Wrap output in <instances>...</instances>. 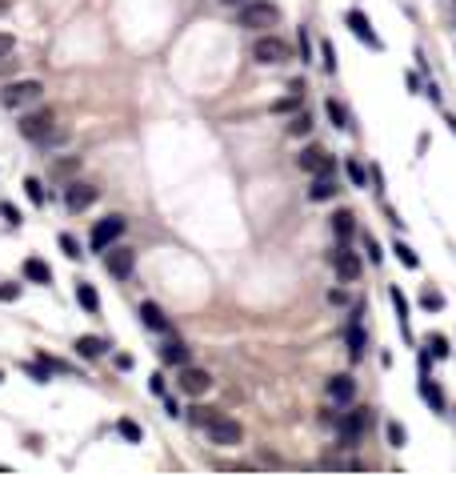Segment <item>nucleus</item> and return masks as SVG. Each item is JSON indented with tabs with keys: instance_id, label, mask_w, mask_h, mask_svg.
Returning a JSON list of instances; mask_svg holds the SVG:
<instances>
[{
	"instance_id": "obj_1",
	"label": "nucleus",
	"mask_w": 456,
	"mask_h": 477,
	"mask_svg": "<svg viewBox=\"0 0 456 477\" xmlns=\"http://www.w3.org/2000/svg\"><path fill=\"white\" fill-rule=\"evenodd\" d=\"M192 417H196V425L208 433L212 445H240V441H244L240 421L228 417V413H205V409H192Z\"/></svg>"
},
{
	"instance_id": "obj_2",
	"label": "nucleus",
	"mask_w": 456,
	"mask_h": 477,
	"mask_svg": "<svg viewBox=\"0 0 456 477\" xmlns=\"http://www.w3.org/2000/svg\"><path fill=\"white\" fill-rule=\"evenodd\" d=\"M41 96H45L41 80H12V85H4L0 100H4V109H32Z\"/></svg>"
},
{
	"instance_id": "obj_3",
	"label": "nucleus",
	"mask_w": 456,
	"mask_h": 477,
	"mask_svg": "<svg viewBox=\"0 0 456 477\" xmlns=\"http://www.w3.org/2000/svg\"><path fill=\"white\" fill-rule=\"evenodd\" d=\"M240 24L244 28H276L280 24V8L269 4V0H249V4H240Z\"/></svg>"
},
{
	"instance_id": "obj_4",
	"label": "nucleus",
	"mask_w": 456,
	"mask_h": 477,
	"mask_svg": "<svg viewBox=\"0 0 456 477\" xmlns=\"http://www.w3.org/2000/svg\"><path fill=\"white\" fill-rule=\"evenodd\" d=\"M252 56H256V65H284L293 56V48H288V41H280L276 32H264V36H256Z\"/></svg>"
},
{
	"instance_id": "obj_5",
	"label": "nucleus",
	"mask_w": 456,
	"mask_h": 477,
	"mask_svg": "<svg viewBox=\"0 0 456 477\" xmlns=\"http://www.w3.org/2000/svg\"><path fill=\"white\" fill-rule=\"evenodd\" d=\"M120 233H124V217H104V221H96L92 225V237H89V245L96 249V253H104L109 245H116L120 241Z\"/></svg>"
},
{
	"instance_id": "obj_6",
	"label": "nucleus",
	"mask_w": 456,
	"mask_h": 477,
	"mask_svg": "<svg viewBox=\"0 0 456 477\" xmlns=\"http://www.w3.org/2000/svg\"><path fill=\"white\" fill-rule=\"evenodd\" d=\"M368 425H372V409H368V406L344 413V417H341V441H344V445H356V441L365 437Z\"/></svg>"
},
{
	"instance_id": "obj_7",
	"label": "nucleus",
	"mask_w": 456,
	"mask_h": 477,
	"mask_svg": "<svg viewBox=\"0 0 456 477\" xmlns=\"http://www.w3.org/2000/svg\"><path fill=\"white\" fill-rule=\"evenodd\" d=\"M133 265H137V253H133L128 245H109V249H104V269L113 273L116 281L133 277Z\"/></svg>"
},
{
	"instance_id": "obj_8",
	"label": "nucleus",
	"mask_w": 456,
	"mask_h": 477,
	"mask_svg": "<svg viewBox=\"0 0 456 477\" xmlns=\"http://www.w3.org/2000/svg\"><path fill=\"white\" fill-rule=\"evenodd\" d=\"M52 109H32V113H24L21 117V137H28V141H45L48 133H52Z\"/></svg>"
},
{
	"instance_id": "obj_9",
	"label": "nucleus",
	"mask_w": 456,
	"mask_h": 477,
	"mask_svg": "<svg viewBox=\"0 0 456 477\" xmlns=\"http://www.w3.org/2000/svg\"><path fill=\"white\" fill-rule=\"evenodd\" d=\"M176 385H181V393H188V397H201V393H208V385H212V377H208L205 369H192V365H181V373H176Z\"/></svg>"
},
{
	"instance_id": "obj_10",
	"label": "nucleus",
	"mask_w": 456,
	"mask_h": 477,
	"mask_svg": "<svg viewBox=\"0 0 456 477\" xmlns=\"http://www.w3.org/2000/svg\"><path fill=\"white\" fill-rule=\"evenodd\" d=\"M332 269H337L341 281H356V277H361V257H356L348 245H337V249H332Z\"/></svg>"
},
{
	"instance_id": "obj_11",
	"label": "nucleus",
	"mask_w": 456,
	"mask_h": 477,
	"mask_svg": "<svg viewBox=\"0 0 456 477\" xmlns=\"http://www.w3.org/2000/svg\"><path fill=\"white\" fill-rule=\"evenodd\" d=\"M96 197H100V192L92 189V185H80V181H72L69 189H65V205H69L72 213H84V209H92V205H96Z\"/></svg>"
},
{
	"instance_id": "obj_12",
	"label": "nucleus",
	"mask_w": 456,
	"mask_h": 477,
	"mask_svg": "<svg viewBox=\"0 0 456 477\" xmlns=\"http://www.w3.org/2000/svg\"><path fill=\"white\" fill-rule=\"evenodd\" d=\"M344 21H348V28L356 32V41H365L368 48H385V41H380V36L372 32V21H368V16L361 12V8H352V12H348Z\"/></svg>"
},
{
	"instance_id": "obj_13",
	"label": "nucleus",
	"mask_w": 456,
	"mask_h": 477,
	"mask_svg": "<svg viewBox=\"0 0 456 477\" xmlns=\"http://www.w3.org/2000/svg\"><path fill=\"white\" fill-rule=\"evenodd\" d=\"M297 165L304 168V173H312V177H317V173H332V168H337V165H332V157H328L324 148H317V144L300 153V157H297Z\"/></svg>"
},
{
	"instance_id": "obj_14",
	"label": "nucleus",
	"mask_w": 456,
	"mask_h": 477,
	"mask_svg": "<svg viewBox=\"0 0 456 477\" xmlns=\"http://www.w3.org/2000/svg\"><path fill=\"white\" fill-rule=\"evenodd\" d=\"M356 397V381L348 377V373H337L332 381H328V401H337V406H348Z\"/></svg>"
},
{
	"instance_id": "obj_15",
	"label": "nucleus",
	"mask_w": 456,
	"mask_h": 477,
	"mask_svg": "<svg viewBox=\"0 0 456 477\" xmlns=\"http://www.w3.org/2000/svg\"><path fill=\"white\" fill-rule=\"evenodd\" d=\"M337 173H317L312 177V189H308V201H332L337 197Z\"/></svg>"
},
{
	"instance_id": "obj_16",
	"label": "nucleus",
	"mask_w": 456,
	"mask_h": 477,
	"mask_svg": "<svg viewBox=\"0 0 456 477\" xmlns=\"http://www.w3.org/2000/svg\"><path fill=\"white\" fill-rule=\"evenodd\" d=\"M140 321H144V329H152V333H164V329H168V317H164V309H160L157 301H144V305H140Z\"/></svg>"
},
{
	"instance_id": "obj_17",
	"label": "nucleus",
	"mask_w": 456,
	"mask_h": 477,
	"mask_svg": "<svg viewBox=\"0 0 456 477\" xmlns=\"http://www.w3.org/2000/svg\"><path fill=\"white\" fill-rule=\"evenodd\" d=\"M365 349H368V341H365V329H361V317H352L348 321V353H352V361L365 357Z\"/></svg>"
},
{
	"instance_id": "obj_18",
	"label": "nucleus",
	"mask_w": 456,
	"mask_h": 477,
	"mask_svg": "<svg viewBox=\"0 0 456 477\" xmlns=\"http://www.w3.org/2000/svg\"><path fill=\"white\" fill-rule=\"evenodd\" d=\"M160 361H164V365H176V369L188 365V345H184V341H168V345H160Z\"/></svg>"
},
{
	"instance_id": "obj_19",
	"label": "nucleus",
	"mask_w": 456,
	"mask_h": 477,
	"mask_svg": "<svg viewBox=\"0 0 456 477\" xmlns=\"http://www.w3.org/2000/svg\"><path fill=\"white\" fill-rule=\"evenodd\" d=\"M24 277L36 281V285H52V269H48L41 257H28V261H24Z\"/></svg>"
},
{
	"instance_id": "obj_20",
	"label": "nucleus",
	"mask_w": 456,
	"mask_h": 477,
	"mask_svg": "<svg viewBox=\"0 0 456 477\" xmlns=\"http://www.w3.org/2000/svg\"><path fill=\"white\" fill-rule=\"evenodd\" d=\"M104 349H109V341H104V337H92V333L76 337V353H80V357H100Z\"/></svg>"
},
{
	"instance_id": "obj_21",
	"label": "nucleus",
	"mask_w": 456,
	"mask_h": 477,
	"mask_svg": "<svg viewBox=\"0 0 456 477\" xmlns=\"http://www.w3.org/2000/svg\"><path fill=\"white\" fill-rule=\"evenodd\" d=\"M76 301H80V305H84L89 313L100 309V297H96V289H92L89 281H80V285H76Z\"/></svg>"
},
{
	"instance_id": "obj_22",
	"label": "nucleus",
	"mask_w": 456,
	"mask_h": 477,
	"mask_svg": "<svg viewBox=\"0 0 456 477\" xmlns=\"http://www.w3.org/2000/svg\"><path fill=\"white\" fill-rule=\"evenodd\" d=\"M352 221H356L352 213H337V217H332V233H337L341 241H348V237H352V229H356Z\"/></svg>"
},
{
	"instance_id": "obj_23",
	"label": "nucleus",
	"mask_w": 456,
	"mask_h": 477,
	"mask_svg": "<svg viewBox=\"0 0 456 477\" xmlns=\"http://www.w3.org/2000/svg\"><path fill=\"white\" fill-rule=\"evenodd\" d=\"M76 168H80V157H65V161H56V165H52V177H56V181H69Z\"/></svg>"
},
{
	"instance_id": "obj_24",
	"label": "nucleus",
	"mask_w": 456,
	"mask_h": 477,
	"mask_svg": "<svg viewBox=\"0 0 456 477\" xmlns=\"http://www.w3.org/2000/svg\"><path fill=\"white\" fill-rule=\"evenodd\" d=\"M420 397H424V401H429V406H433L436 413L444 409V393H440V389H436L433 381H420Z\"/></svg>"
},
{
	"instance_id": "obj_25",
	"label": "nucleus",
	"mask_w": 456,
	"mask_h": 477,
	"mask_svg": "<svg viewBox=\"0 0 456 477\" xmlns=\"http://www.w3.org/2000/svg\"><path fill=\"white\" fill-rule=\"evenodd\" d=\"M324 109H328V120H332L337 129H352V124H348V113H344V104H337V100H328Z\"/></svg>"
},
{
	"instance_id": "obj_26",
	"label": "nucleus",
	"mask_w": 456,
	"mask_h": 477,
	"mask_svg": "<svg viewBox=\"0 0 456 477\" xmlns=\"http://www.w3.org/2000/svg\"><path fill=\"white\" fill-rule=\"evenodd\" d=\"M392 305H396V313H400V329L409 333V301H404V293H400V289H392Z\"/></svg>"
},
{
	"instance_id": "obj_27",
	"label": "nucleus",
	"mask_w": 456,
	"mask_h": 477,
	"mask_svg": "<svg viewBox=\"0 0 456 477\" xmlns=\"http://www.w3.org/2000/svg\"><path fill=\"white\" fill-rule=\"evenodd\" d=\"M392 253H396V257H400V261L409 265V269H416V265H420V257H416V253H412L409 245H404V241H396V245H392Z\"/></svg>"
},
{
	"instance_id": "obj_28",
	"label": "nucleus",
	"mask_w": 456,
	"mask_h": 477,
	"mask_svg": "<svg viewBox=\"0 0 456 477\" xmlns=\"http://www.w3.org/2000/svg\"><path fill=\"white\" fill-rule=\"evenodd\" d=\"M116 430H120V437H128V441H140V437H144L140 425H137V421H128V417H120V421H116Z\"/></svg>"
},
{
	"instance_id": "obj_29",
	"label": "nucleus",
	"mask_w": 456,
	"mask_h": 477,
	"mask_svg": "<svg viewBox=\"0 0 456 477\" xmlns=\"http://www.w3.org/2000/svg\"><path fill=\"white\" fill-rule=\"evenodd\" d=\"M24 189H28V201H32V205H45V185H41L36 177H28V181H24Z\"/></svg>"
},
{
	"instance_id": "obj_30",
	"label": "nucleus",
	"mask_w": 456,
	"mask_h": 477,
	"mask_svg": "<svg viewBox=\"0 0 456 477\" xmlns=\"http://www.w3.org/2000/svg\"><path fill=\"white\" fill-rule=\"evenodd\" d=\"M420 305H424L429 313H433V309H444V297H440L436 289H424V293H420Z\"/></svg>"
},
{
	"instance_id": "obj_31",
	"label": "nucleus",
	"mask_w": 456,
	"mask_h": 477,
	"mask_svg": "<svg viewBox=\"0 0 456 477\" xmlns=\"http://www.w3.org/2000/svg\"><path fill=\"white\" fill-rule=\"evenodd\" d=\"M308 129H312V120H308V113H297V117H293V124H288V133H293V137H304Z\"/></svg>"
},
{
	"instance_id": "obj_32",
	"label": "nucleus",
	"mask_w": 456,
	"mask_h": 477,
	"mask_svg": "<svg viewBox=\"0 0 456 477\" xmlns=\"http://www.w3.org/2000/svg\"><path fill=\"white\" fill-rule=\"evenodd\" d=\"M348 177H352V185H361V189L368 185V173H365V165H361V161H348Z\"/></svg>"
},
{
	"instance_id": "obj_33",
	"label": "nucleus",
	"mask_w": 456,
	"mask_h": 477,
	"mask_svg": "<svg viewBox=\"0 0 456 477\" xmlns=\"http://www.w3.org/2000/svg\"><path fill=\"white\" fill-rule=\"evenodd\" d=\"M429 353H433V357H448V341H444L440 333H433L429 337Z\"/></svg>"
},
{
	"instance_id": "obj_34",
	"label": "nucleus",
	"mask_w": 456,
	"mask_h": 477,
	"mask_svg": "<svg viewBox=\"0 0 456 477\" xmlns=\"http://www.w3.org/2000/svg\"><path fill=\"white\" fill-rule=\"evenodd\" d=\"M388 441H392V445L400 450V445L409 441V433H404V425H396V421H392V425H388Z\"/></svg>"
},
{
	"instance_id": "obj_35",
	"label": "nucleus",
	"mask_w": 456,
	"mask_h": 477,
	"mask_svg": "<svg viewBox=\"0 0 456 477\" xmlns=\"http://www.w3.org/2000/svg\"><path fill=\"white\" fill-rule=\"evenodd\" d=\"M21 69V60H16V52H8V56H0V76H8V72Z\"/></svg>"
},
{
	"instance_id": "obj_36",
	"label": "nucleus",
	"mask_w": 456,
	"mask_h": 477,
	"mask_svg": "<svg viewBox=\"0 0 456 477\" xmlns=\"http://www.w3.org/2000/svg\"><path fill=\"white\" fill-rule=\"evenodd\" d=\"M60 249H65V257H72V261H76V257H80V245H76V241H72L69 233H65V237H60Z\"/></svg>"
},
{
	"instance_id": "obj_37",
	"label": "nucleus",
	"mask_w": 456,
	"mask_h": 477,
	"mask_svg": "<svg viewBox=\"0 0 456 477\" xmlns=\"http://www.w3.org/2000/svg\"><path fill=\"white\" fill-rule=\"evenodd\" d=\"M8 52H16V36H12V32H0V56H8Z\"/></svg>"
},
{
	"instance_id": "obj_38",
	"label": "nucleus",
	"mask_w": 456,
	"mask_h": 477,
	"mask_svg": "<svg viewBox=\"0 0 456 477\" xmlns=\"http://www.w3.org/2000/svg\"><path fill=\"white\" fill-rule=\"evenodd\" d=\"M320 56H324V69L328 72L337 69V52H332V45H320Z\"/></svg>"
},
{
	"instance_id": "obj_39",
	"label": "nucleus",
	"mask_w": 456,
	"mask_h": 477,
	"mask_svg": "<svg viewBox=\"0 0 456 477\" xmlns=\"http://www.w3.org/2000/svg\"><path fill=\"white\" fill-rule=\"evenodd\" d=\"M0 213H4V221H8V225H21V213H16V209H12V205H8V201H4V205H0Z\"/></svg>"
},
{
	"instance_id": "obj_40",
	"label": "nucleus",
	"mask_w": 456,
	"mask_h": 477,
	"mask_svg": "<svg viewBox=\"0 0 456 477\" xmlns=\"http://www.w3.org/2000/svg\"><path fill=\"white\" fill-rule=\"evenodd\" d=\"M365 249H368V261H380V257H385V253H380V245H376L372 237H365Z\"/></svg>"
},
{
	"instance_id": "obj_41",
	"label": "nucleus",
	"mask_w": 456,
	"mask_h": 477,
	"mask_svg": "<svg viewBox=\"0 0 456 477\" xmlns=\"http://www.w3.org/2000/svg\"><path fill=\"white\" fill-rule=\"evenodd\" d=\"M21 297V285H0V301H16Z\"/></svg>"
},
{
	"instance_id": "obj_42",
	"label": "nucleus",
	"mask_w": 456,
	"mask_h": 477,
	"mask_svg": "<svg viewBox=\"0 0 456 477\" xmlns=\"http://www.w3.org/2000/svg\"><path fill=\"white\" fill-rule=\"evenodd\" d=\"M328 301H332V305H344V301H348V293H344V289H332V293H328Z\"/></svg>"
},
{
	"instance_id": "obj_43",
	"label": "nucleus",
	"mask_w": 456,
	"mask_h": 477,
	"mask_svg": "<svg viewBox=\"0 0 456 477\" xmlns=\"http://www.w3.org/2000/svg\"><path fill=\"white\" fill-rule=\"evenodd\" d=\"M148 389H152V393H164V377H160V373L157 377H148Z\"/></svg>"
},
{
	"instance_id": "obj_44",
	"label": "nucleus",
	"mask_w": 456,
	"mask_h": 477,
	"mask_svg": "<svg viewBox=\"0 0 456 477\" xmlns=\"http://www.w3.org/2000/svg\"><path fill=\"white\" fill-rule=\"evenodd\" d=\"M4 12H8V0H0V16H4Z\"/></svg>"
},
{
	"instance_id": "obj_45",
	"label": "nucleus",
	"mask_w": 456,
	"mask_h": 477,
	"mask_svg": "<svg viewBox=\"0 0 456 477\" xmlns=\"http://www.w3.org/2000/svg\"><path fill=\"white\" fill-rule=\"evenodd\" d=\"M225 4H249V0H225Z\"/></svg>"
}]
</instances>
